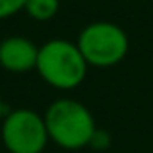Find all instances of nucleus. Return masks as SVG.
Returning <instances> with one entry per match:
<instances>
[{"label":"nucleus","instance_id":"obj_1","mask_svg":"<svg viewBox=\"0 0 153 153\" xmlns=\"http://www.w3.org/2000/svg\"><path fill=\"white\" fill-rule=\"evenodd\" d=\"M43 118H45L51 142L68 151H78L91 146L93 136L97 132L93 112L82 101L70 97L52 101L47 107Z\"/></svg>","mask_w":153,"mask_h":153},{"label":"nucleus","instance_id":"obj_2","mask_svg":"<svg viewBox=\"0 0 153 153\" xmlns=\"http://www.w3.org/2000/svg\"><path fill=\"white\" fill-rule=\"evenodd\" d=\"M85 62L78 45L68 39H51L39 47L37 74L47 85L54 89H76L87 76Z\"/></svg>","mask_w":153,"mask_h":153},{"label":"nucleus","instance_id":"obj_3","mask_svg":"<svg viewBox=\"0 0 153 153\" xmlns=\"http://www.w3.org/2000/svg\"><path fill=\"white\" fill-rule=\"evenodd\" d=\"M83 58L89 66L111 68L120 64L128 54L130 41L126 31L112 22L87 23L76 41Z\"/></svg>","mask_w":153,"mask_h":153},{"label":"nucleus","instance_id":"obj_4","mask_svg":"<svg viewBox=\"0 0 153 153\" xmlns=\"http://www.w3.org/2000/svg\"><path fill=\"white\" fill-rule=\"evenodd\" d=\"M0 140L8 153H43L51 142L43 114L31 108L6 112L0 126Z\"/></svg>","mask_w":153,"mask_h":153},{"label":"nucleus","instance_id":"obj_5","mask_svg":"<svg viewBox=\"0 0 153 153\" xmlns=\"http://www.w3.org/2000/svg\"><path fill=\"white\" fill-rule=\"evenodd\" d=\"M39 47L31 39L12 35L0 41V66L12 74H25L37 66Z\"/></svg>","mask_w":153,"mask_h":153},{"label":"nucleus","instance_id":"obj_6","mask_svg":"<svg viewBox=\"0 0 153 153\" xmlns=\"http://www.w3.org/2000/svg\"><path fill=\"white\" fill-rule=\"evenodd\" d=\"M60 10V0H27L25 14L35 22H51Z\"/></svg>","mask_w":153,"mask_h":153},{"label":"nucleus","instance_id":"obj_7","mask_svg":"<svg viewBox=\"0 0 153 153\" xmlns=\"http://www.w3.org/2000/svg\"><path fill=\"white\" fill-rule=\"evenodd\" d=\"M25 2L27 0H0V19H8L25 10Z\"/></svg>","mask_w":153,"mask_h":153},{"label":"nucleus","instance_id":"obj_8","mask_svg":"<svg viewBox=\"0 0 153 153\" xmlns=\"http://www.w3.org/2000/svg\"><path fill=\"white\" fill-rule=\"evenodd\" d=\"M108 143H111V136L97 128V132H95V136H93V142H91V147H95V149H105Z\"/></svg>","mask_w":153,"mask_h":153},{"label":"nucleus","instance_id":"obj_9","mask_svg":"<svg viewBox=\"0 0 153 153\" xmlns=\"http://www.w3.org/2000/svg\"><path fill=\"white\" fill-rule=\"evenodd\" d=\"M4 116H6V112H4V101H2V97H0V122H2Z\"/></svg>","mask_w":153,"mask_h":153}]
</instances>
